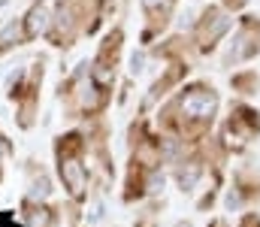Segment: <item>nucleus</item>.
Listing matches in <instances>:
<instances>
[{
    "label": "nucleus",
    "instance_id": "nucleus-1",
    "mask_svg": "<svg viewBox=\"0 0 260 227\" xmlns=\"http://www.w3.org/2000/svg\"><path fill=\"white\" fill-rule=\"evenodd\" d=\"M182 112L185 115H194V118H206V115L215 112V97L209 91H191L182 100Z\"/></svg>",
    "mask_w": 260,
    "mask_h": 227
},
{
    "label": "nucleus",
    "instance_id": "nucleus-2",
    "mask_svg": "<svg viewBox=\"0 0 260 227\" xmlns=\"http://www.w3.org/2000/svg\"><path fill=\"white\" fill-rule=\"evenodd\" d=\"M182 227H188V224H182Z\"/></svg>",
    "mask_w": 260,
    "mask_h": 227
}]
</instances>
